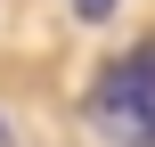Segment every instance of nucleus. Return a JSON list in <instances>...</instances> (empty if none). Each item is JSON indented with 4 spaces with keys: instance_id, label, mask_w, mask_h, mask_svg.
I'll return each mask as SVG.
<instances>
[{
    "instance_id": "obj_1",
    "label": "nucleus",
    "mask_w": 155,
    "mask_h": 147,
    "mask_svg": "<svg viewBox=\"0 0 155 147\" xmlns=\"http://www.w3.org/2000/svg\"><path fill=\"white\" fill-rule=\"evenodd\" d=\"M90 131L106 147H155V41L114 57L90 90Z\"/></svg>"
},
{
    "instance_id": "obj_3",
    "label": "nucleus",
    "mask_w": 155,
    "mask_h": 147,
    "mask_svg": "<svg viewBox=\"0 0 155 147\" xmlns=\"http://www.w3.org/2000/svg\"><path fill=\"white\" fill-rule=\"evenodd\" d=\"M0 147H25V139H16V123H8V115H0Z\"/></svg>"
},
{
    "instance_id": "obj_2",
    "label": "nucleus",
    "mask_w": 155,
    "mask_h": 147,
    "mask_svg": "<svg viewBox=\"0 0 155 147\" xmlns=\"http://www.w3.org/2000/svg\"><path fill=\"white\" fill-rule=\"evenodd\" d=\"M114 8H123V0H74V16H82V25H106Z\"/></svg>"
}]
</instances>
